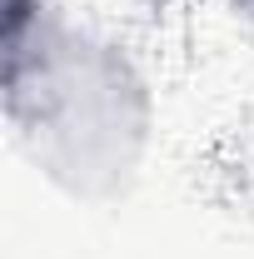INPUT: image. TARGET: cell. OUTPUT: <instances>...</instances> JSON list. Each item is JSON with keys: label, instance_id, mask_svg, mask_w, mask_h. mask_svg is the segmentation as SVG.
Masks as SVG:
<instances>
[{"label": "cell", "instance_id": "obj_1", "mask_svg": "<svg viewBox=\"0 0 254 259\" xmlns=\"http://www.w3.org/2000/svg\"><path fill=\"white\" fill-rule=\"evenodd\" d=\"M5 120L60 190L110 199L130 185L150 140L140 70L45 0L5 25Z\"/></svg>", "mask_w": 254, "mask_h": 259}, {"label": "cell", "instance_id": "obj_2", "mask_svg": "<svg viewBox=\"0 0 254 259\" xmlns=\"http://www.w3.org/2000/svg\"><path fill=\"white\" fill-rule=\"evenodd\" d=\"M229 5H239V10H254V0H229Z\"/></svg>", "mask_w": 254, "mask_h": 259}]
</instances>
